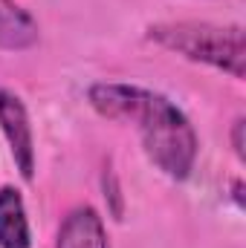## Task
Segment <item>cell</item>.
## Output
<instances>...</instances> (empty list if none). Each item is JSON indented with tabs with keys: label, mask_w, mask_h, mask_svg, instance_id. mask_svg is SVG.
<instances>
[{
	"label": "cell",
	"mask_w": 246,
	"mask_h": 248,
	"mask_svg": "<svg viewBox=\"0 0 246 248\" xmlns=\"http://www.w3.org/2000/svg\"><path fill=\"white\" fill-rule=\"evenodd\" d=\"M55 248H110L107 228H105L99 211L90 205L72 208L58 228Z\"/></svg>",
	"instance_id": "obj_4"
},
{
	"label": "cell",
	"mask_w": 246,
	"mask_h": 248,
	"mask_svg": "<svg viewBox=\"0 0 246 248\" xmlns=\"http://www.w3.org/2000/svg\"><path fill=\"white\" fill-rule=\"evenodd\" d=\"M38 23L35 17L15 0H0V49L23 52L38 44Z\"/></svg>",
	"instance_id": "obj_5"
},
{
	"label": "cell",
	"mask_w": 246,
	"mask_h": 248,
	"mask_svg": "<svg viewBox=\"0 0 246 248\" xmlns=\"http://www.w3.org/2000/svg\"><path fill=\"white\" fill-rule=\"evenodd\" d=\"M148 38L168 52H177L194 63L214 66L232 78H244L246 46L241 26H217L206 20H177L148 26Z\"/></svg>",
	"instance_id": "obj_2"
},
{
	"label": "cell",
	"mask_w": 246,
	"mask_h": 248,
	"mask_svg": "<svg viewBox=\"0 0 246 248\" xmlns=\"http://www.w3.org/2000/svg\"><path fill=\"white\" fill-rule=\"evenodd\" d=\"M244 119H235L232 124V147H235V153H238V159H244Z\"/></svg>",
	"instance_id": "obj_7"
},
{
	"label": "cell",
	"mask_w": 246,
	"mask_h": 248,
	"mask_svg": "<svg viewBox=\"0 0 246 248\" xmlns=\"http://www.w3.org/2000/svg\"><path fill=\"white\" fill-rule=\"evenodd\" d=\"M0 130L9 141V150L20 176L32 179L35 176V136H32L29 113L20 95H15L12 90H0Z\"/></svg>",
	"instance_id": "obj_3"
},
{
	"label": "cell",
	"mask_w": 246,
	"mask_h": 248,
	"mask_svg": "<svg viewBox=\"0 0 246 248\" xmlns=\"http://www.w3.org/2000/svg\"><path fill=\"white\" fill-rule=\"evenodd\" d=\"M90 107L110 122H133L148 159L168 176L183 182L197 162V133L183 110L162 93L136 84H93Z\"/></svg>",
	"instance_id": "obj_1"
},
{
	"label": "cell",
	"mask_w": 246,
	"mask_h": 248,
	"mask_svg": "<svg viewBox=\"0 0 246 248\" xmlns=\"http://www.w3.org/2000/svg\"><path fill=\"white\" fill-rule=\"evenodd\" d=\"M32 231L23 208L20 190L12 185L0 187V248H29Z\"/></svg>",
	"instance_id": "obj_6"
}]
</instances>
